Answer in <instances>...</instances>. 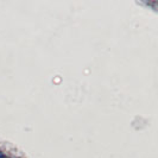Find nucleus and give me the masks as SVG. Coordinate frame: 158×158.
Instances as JSON below:
<instances>
[{"instance_id":"f257e3e1","label":"nucleus","mask_w":158,"mask_h":158,"mask_svg":"<svg viewBox=\"0 0 158 158\" xmlns=\"http://www.w3.org/2000/svg\"><path fill=\"white\" fill-rule=\"evenodd\" d=\"M0 158H6V157H5V155H4V153H1V152H0Z\"/></svg>"}]
</instances>
